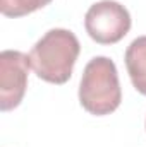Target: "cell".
<instances>
[{
    "mask_svg": "<svg viewBox=\"0 0 146 147\" xmlns=\"http://www.w3.org/2000/svg\"><path fill=\"white\" fill-rule=\"evenodd\" d=\"M29 57L17 50L0 53V110L10 111L17 108L26 94Z\"/></svg>",
    "mask_w": 146,
    "mask_h": 147,
    "instance_id": "obj_4",
    "label": "cell"
},
{
    "mask_svg": "<svg viewBox=\"0 0 146 147\" xmlns=\"http://www.w3.org/2000/svg\"><path fill=\"white\" fill-rule=\"evenodd\" d=\"M81 45L72 31L55 28L46 31L29 51V65L38 77L50 84H65L79 57Z\"/></svg>",
    "mask_w": 146,
    "mask_h": 147,
    "instance_id": "obj_1",
    "label": "cell"
},
{
    "mask_svg": "<svg viewBox=\"0 0 146 147\" xmlns=\"http://www.w3.org/2000/svg\"><path fill=\"white\" fill-rule=\"evenodd\" d=\"M122 91L113 60L108 57L91 58L81 77L79 103L84 110L96 116L110 115L120 106Z\"/></svg>",
    "mask_w": 146,
    "mask_h": 147,
    "instance_id": "obj_2",
    "label": "cell"
},
{
    "mask_svg": "<svg viewBox=\"0 0 146 147\" xmlns=\"http://www.w3.org/2000/svg\"><path fill=\"white\" fill-rule=\"evenodd\" d=\"M84 28L93 41L100 45H113L129 33L131 14L115 0H102L88 9Z\"/></svg>",
    "mask_w": 146,
    "mask_h": 147,
    "instance_id": "obj_3",
    "label": "cell"
},
{
    "mask_svg": "<svg viewBox=\"0 0 146 147\" xmlns=\"http://www.w3.org/2000/svg\"><path fill=\"white\" fill-rule=\"evenodd\" d=\"M52 0H0V12L5 17H23L43 9Z\"/></svg>",
    "mask_w": 146,
    "mask_h": 147,
    "instance_id": "obj_6",
    "label": "cell"
},
{
    "mask_svg": "<svg viewBox=\"0 0 146 147\" xmlns=\"http://www.w3.org/2000/svg\"><path fill=\"white\" fill-rule=\"evenodd\" d=\"M124 60L132 86L146 96V36L136 38L127 46Z\"/></svg>",
    "mask_w": 146,
    "mask_h": 147,
    "instance_id": "obj_5",
    "label": "cell"
}]
</instances>
